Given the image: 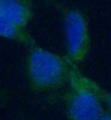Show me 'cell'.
Returning a JSON list of instances; mask_svg holds the SVG:
<instances>
[{
    "mask_svg": "<svg viewBox=\"0 0 111 120\" xmlns=\"http://www.w3.org/2000/svg\"><path fill=\"white\" fill-rule=\"evenodd\" d=\"M72 63L66 57L42 48L28 47L27 77L29 86L38 94L53 92L67 86Z\"/></svg>",
    "mask_w": 111,
    "mask_h": 120,
    "instance_id": "6da1fadb",
    "label": "cell"
},
{
    "mask_svg": "<svg viewBox=\"0 0 111 120\" xmlns=\"http://www.w3.org/2000/svg\"><path fill=\"white\" fill-rule=\"evenodd\" d=\"M0 37L9 41H14L24 47H30L34 44V38L30 35L28 27L11 20L10 18L5 17L0 13Z\"/></svg>",
    "mask_w": 111,
    "mask_h": 120,
    "instance_id": "5b68a950",
    "label": "cell"
},
{
    "mask_svg": "<svg viewBox=\"0 0 111 120\" xmlns=\"http://www.w3.org/2000/svg\"><path fill=\"white\" fill-rule=\"evenodd\" d=\"M0 13L11 20L28 27L34 17L32 0H1Z\"/></svg>",
    "mask_w": 111,
    "mask_h": 120,
    "instance_id": "277c9868",
    "label": "cell"
},
{
    "mask_svg": "<svg viewBox=\"0 0 111 120\" xmlns=\"http://www.w3.org/2000/svg\"><path fill=\"white\" fill-rule=\"evenodd\" d=\"M102 119H110V120H111V109H107V110H105V111H104Z\"/></svg>",
    "mask_w": 111,
    "mask_h": 120,
    "instance_id": "52a82bcc",
    "label": "cell"
},
{
    "mask_svg": "<svg viewBox=\"0 0 111 120\" xmlns=\"http://www.w3.org/2000/svg\"><path fill=\"white\" fill-rule=\"evenodd\" d=\"M0 1H1V0H0Z\"/></svg>",
    "mask_w": 111,
    "mask_h": 120,
    "instance_id": "ba28073f",
    "label": "cell"
},
{
    "mask_svg": "<svg viewBox=\"0 0 111 120\" xmlns=\"http://www.w3.org/2000/svg\"><path fill=\"white\" fill-rule=\"evenodd\" d=\"M85 81H86V83L90 86V89L95 92V95L99 97L100 101L102 102L107 109H111V91L101 87L97 82H95L93 80H91L90 77H87V76H85Z\"/></svg>",
    "mask_w": 111,
    "mask_h": 120,
    "instance_id": "8992f818",
    "label": "cell"
},
{
    "mask_svg": "<svg viewBox=\"0 0 111 120\" xmlns=\"http://www.w3.org/2000/svg\"><path fill=\"white\" fill-rule=\"evenodd\" d=\"M63 28L66 58L78 66L87 58L91 49V37L85 15L77 9H63Z\"/></svg>",
    "mask_w": 111,
    "mask_h": 120,
    "instance_id": "3957f363",
    "label": "cell"
},
{
    "mask_svg": "<svg viewBox=\"0 0 111 120\" xmlns=\"http://www.w3.org/2000/svg\"><path fill=\"white\" fill-rule=\"evenodd\" d=\"M64 95L67 118L73 120H99L105 111L104 104L85 81V75L72 64Z\"/></svg>",
    "mask_w": 111,
    "mask_h": 120,
    "instance_id": "7a4b0ae2",
    "label": "cell"
}]
</instances>
